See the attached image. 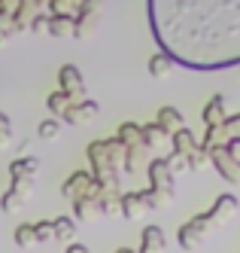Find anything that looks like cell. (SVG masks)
Wrapping results in <instances>:
<instances>
[{
    "label": "cell",
    "mask_w": 240,
    "mask_h": 253,
    "mask_svg": "<svg viewBox=\"0 0 240 253\" xmlns=\"http://www.w3.org/2000/svg\"><path fill=\"white\" fill-rule=\"evenodd\" d=\"M101 3H103V0H82V15H88V12L95 15V9H98Z\"/></svg>",
    "instance_id": "24"
},
{
    "label": "cell",
    "mask_w": 240,
    "mask_h": 253,
    "mask_svg": "<svg viewBox=\"0 0 240 253\" xmlns=\"http://www.w3.org/2000/svg\"><path fill=\"white\" fill-rule=\"evenodd\" d=\"M6 34H9V31H0V43H3V37H6Z\"/></svg>",
    "instance_id": "27"
},
{
    "label": "cell",
    "mask_w": 240,
    "mask_h": 253,
    "mask_svg": "<svg viewBox=\"0 0 240 253\" xmlns=\"http://www.w3.org/2000/svg\"><path fill=\"white\" fill-rule=\"evenodd\" d=\"M119 140L125 143V147H131V143H137V140H140V128H137L134 122H125L122 128H119Z\"/></svg>",
    "instance_id": "15"
},
{
    "label": "cell",
    "mask_w": 240,
    "mask_h": 253,
    "mask_svg": "<svg viewBox=\"0 0 240 253\" xmlns=\"http://www.w3.org/2000/svg\"><path fill=\"white\" fill-rule=\"evenodd\" d=\"M46 104H49V110H52V113H58V116H61L67 107H70V95H67V92H55V95H49Z\"/></svg>",
    "instance_id": "14"
},
{
    "label": "cell",
    "mask_w": 240,
    "mask_h": 253,
    "mask_svg": "<svg viewBox=\"0 0 240 253\" xmlns=\"http://www.w3.org/2000/svg\"><path fill=\"white\" fill-rule=\"evenodd\" d=\"M234 211H237V198H234V195H219L216 205H213L207 213H210V223H213V220H228Z\"/></svg>",
    "instance_id": "9"
},
{
    "label": "cell",
    "mask_w": 240,
    "mask_h": 253,
    "mask_svg": "<svg viewBox=\"0 0 240 253\" xmlns=\"http://www.w3.org/2000/svg\"><path fill=\"white\" fill-rule=\"evenodd\" d=\"M95 183H91V177L85 174V171H76L70 180H64V186H61V195L64 198H70L73 205L76 202H88L91 195H95V189H91Z\"/></svg>",
    "instance_id": "2"
},
{
    "label": "cell",
    "mask_w": 240,
    "mask_h": 253,
    "mask_svg": "<svg viewBox=\"0 0 240 253\" xmlns=\"http://www.w3.org/2000/svg\"><path fill=\"white\" fill-rule=\"evenodd\" d=\"M207 226H210V213H201V216H195L192 223L179 226V247L182 250H195L201 244V235H204Z\"/></svg>",
    "instance_id": "3"
},
{
    "label": "cell",
    "mask_w": 240,
    "mask_h": 253,
    "mask_svg": "<svg viewBox=\"0 0 240 253\" xmlns=\"http://www.w3.org/2000/svg\"><path fill=\"white\" fill-rule=\"evenodd\" d=\"M225 153H228V159H234V162H240V134L237 137H228V143L222 147Z\"/></svg>",
    "instance_id": "22"
},
{
    "label": "cell",
    "mask_w": 240,
    "mask_h": 253,
    "mask_svg": "<svg viewBox=\"0 0 240 253\" xmlns=\"http://www.w3.org/2000/svg\"><path fill=\"white\" fill-rule=\"evenodd\" d=\"M116 253H134V250H128V247H119V250H116Z\"/></svg>",
    "instance_id": "26"
},
{
    "label": "cell",
    "mask_w": 240,
    "mask_h": 253,
    "mask_svg": "<svg viewBox=\"0 0 240 253\" xmlns=\"http://www.w3.org/2000/svg\"><path fill=\"white\" fill-rule=\"evenodd\" d=\"M164 250V232L158 226H146L143 229V244H140V253H158Z\"/></svg>",
    "instance_id": "8"
},
{
    "label": "cell",
    "mask_w": 240,
    "mask_h": 253,
    "mask_svg": "<svg viewBox=\"0 0 240 253\" xmlns=\"http://www.w3.org/2000/svg\"><path fill=\"white\" fill-rule=\"evenodd\" d=\"M222 107H225V98H222V95H216V98L204 107V122H207V128H213L216 122H222Z\"/></svg>",
    "instance_id": "10"
},
{
    "label": "cell",
    "mask_w": 240,
    "mask_h": 253,
    "mask_svg": "<svg viewBox=\"0 0 240 253\" xmlns=\"http://www.w3.org/2000/svg\"><path fill=\"white\" fill-rule=\"evenodd\" d=\"M192 153H198L195 134H192L189 128H179V131H173V156L179 159V156H192Z\"/></svg>",
    "instance_id": "7"
},
{
    "label": "cell",
    "mask_w": 240,
    "mask_h": 253,
    "mask_svg": "<svg viewBox=\"0 0 240 253\" xmlns=\"http://www.w3.org/2000/svg\"><path fill=\"white\" fill-rule=\"evenodd\" d=\"M36 238H34V226H18L15 229V244L18 247H31Z\"/></svg>",
    "instance_id": "18"
},
{
    "label": "cell",
    "mask_w": 240,
    "mask_h": 253,
    "mask_svg": "<svg viewBox=\"0 0 240 253\" xmlns=\"http://www.w3.org/2000/svg\"><path fill=\"white\" fill-rule=\"evenodd\" d=\"M36 168H40V162H36L34 156H28V159H15L12 165H9V177H12V183H15V186H25L28 180L36 174Z\"/></svg>",
    "instance_id": "4"
},
{
    "label": "cell",
    "mask_w": 240,
    "mask_h": 253,
    "mask_svg": "<svg viewBox=\"0 0 240 253\" xmlns=\"http://www.w3.org/2000/svg\"><path fill=\"white\" fill-rule=\"evenodd\" d=\"M155 137H158V128H155V125H143V128H140V140H143V147H152Z\"/></svg>",
    "instance_id": "21"
},
{
    "label": "cell",
    "mask_w": 240,
    "mask_h": 253,
    "mask_svg": "<svg viewBox=\"0 0 240 253\" xmlns=\"http://www.w3.org/2000/svg\"><path fill=\"white\" fill-rule=\"evenodd\" d=\"M6 140H9V119L6 113H0V147H6Z\"/></svg>",
    "instance_id": "23"
},
{
    "label": "cell",
    "mask_w": 240,
    "mask_h": 253,
    "mask_svg": "<svg viewBox=\"0 0 240 253\" xmlns=\"http://www.w3.org/2000/svg\"><path fill=\"white\" fill-rule=\"evenodd\" d=\"M149 28L173 64L225 70L240 64V0H149Z\"/></svg>",
    "instance_id": "1"
},
{
    "label": "cell",
    "mask_w": 240,
    "mask_h": 253,
    "mask_svg": "<svg viewBox=\"0 0 240 253\" xmlns=\"http://www.w3.org/2000/svg\"><path fill=\"white\" fill-rule=\"evenodd\" d=\"M171 67H173V61L164 55V52H158V55H152V58H149V74H152L155 80L168 77V74H171Z\"/></svg>",
    "instance_id": "12"
},
{
    "label": "cell",
    "mask_w": 240,
    "mask_h": 253,
    "mask_svg": "<svg viewBox=\"0 0 240 253\" xmlns=\"http://www.w3.org/2000/svg\"><path fill=\"white\" fill-rule=\"evenodd\" d=\"M76 235V223L70 220V216H58V220H52V238H73Z\"/></svg>",
    "instance_id": "11"
},
{
    "label": "cell",
    "mask_w": 240,
    "mask_h": 253,
    "mask_svg": "<svg viewBox=\"0 0 240 253\" xmlns=\"http://www.w3.org/2000/svg\"><path fill=\"white\" fill-rule=\"evenodd\" d=\"M58 131H61V125L55 122V119H43L40 128H36V134H40L43 140H55V137H58Z\"/></svg>",
    "instance_id": "16"
},
{
    "label": "cell",
    "mask_w": 240,
    "mask_h": 253,
    "mask_svg": "<svg viewBox=\"0 0 240 253\" xmlns=\"http://www.w3.org/2000/svg\"><path fill=\"white\" fill-rule=\"evenodd\" d=\"M155 128L164 131V134H171V131H179L182 128V116L176 107H161V110L155 113Z\"/></svg>",
    "instance_id": "6"
},
{
    "label": "cell",
    "mask_w": 240,
    "mask_h": 253,
    "mask_svg": "<svg viewBox=\"0 0 240 253\" xmlns=\"http://www.w3.org/2000/svg\"><path fill=\"white\" fill-rule=\"evenodd\" d=\"M34 238H36V241H52V220L34 223Z\"/></svg>",
    "instance_id": "20"
},
{
    "label": "cell",
    "mask_w": 240,
    "mask_h": 253,
    "mask_svg": "<svg viewBox=\"0 0 240 253\" xmlns=\"http://www.w3.org/2000/svg\"><path fill=\"white\" fill-rule=\"evenodd\" d=\"M64 253H88V250H85L82 244H67V250H64Z\"/></svg>",
    "instance_id": "25"
},
{
    "label": "cell",
    "mask_w": 240,
    "mask_h": 253,
    "mask_svg": "<svg viewBox=\"0 0 240 253\" xmlns=\"http://www.w3.org/2000/svg\"><path fill=\"white\" fill-rule=\"evenodd\" d=\"M58 83H61V92H67L70 98L79 95L82 92V74H79V67L76 64H64L58 70Z\"/></svg>",
    "instance_id": "5"
},
{
    "label": "cell",
    "mask_w": 240,
    "mask_h": 253,
    "mask_svg": "<svg viewBox=\"0 0 240 253\" xmlns=\"http://www.w3.org/2000/svg\"><path fill=\"white\" fill-rule=\"evenodd\" d=\"M73 110H76V119H88V116H98L101 107H98L95 101H79L76 107H73Z\"/></svg>",
    "instance_id": "19"
},
{
    "label": "cell",
    "mask_w": 240,
    "mask_h": 253,
    "mask_svg": "<svg viewBox=\"0 0 240 253\" xmlns=\"http://www.w3.org/2000/svg\"><path fill=\"white\" fill-rule=\"evenodd\" d=\"M140 208H143V202H140V192H128V195H122V213L125 216H134L140 213Z\"/></svg>",
    "instance_id": "13"
},
{
    "label": "cell",
    "mask_w": 240,
    "mask_h": 253,
    "mask_svg": "<svg viewBox=\"0 0 240 253\" xmlns=\"http://www.w3.org/2000/svg\"><path fill=\"white\" fill-rule=\"evenodd\" d=\"M73 28V22L67 19V15H55V19H49V31L55 34V37H61V34H67Z\"/></svg>",
    "instance_id": "17"
}]
</instances>
